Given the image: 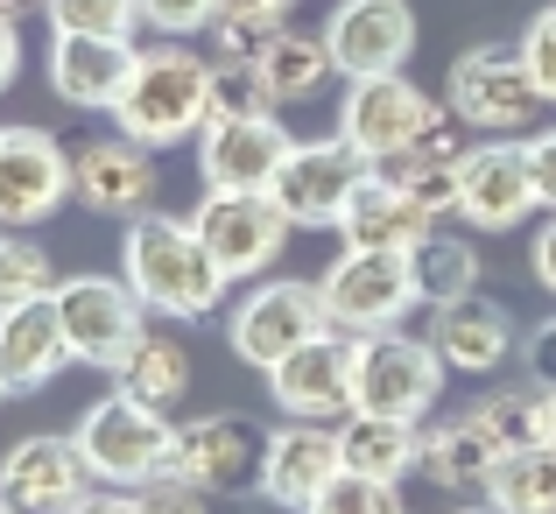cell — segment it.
I'll list each match as a JSON object with an SVG mask.
<instances>
[{
	"instance_id": "6da1fadb",
	"label": "cell",
	"mask_w": 556,
	"mask_h": 514,
	"mask_svg": "<svg viewBox=\"0 0 556 514\" xmlns=\"http://www.w3.org/2000/svg\"><path fill=\"white\" fill-rule=\"evenodd\" d=\"M121 275L135 283V297L149 303L155 317H169V325H204L232 289V275L218 268V254L204 247L198 218H169V212L127 218Z\"/></svg>"
},
{
	"instance_id": "7a4b0ae2",
	"label": "cell",
	"mask_w": 556,
	"mask_h": 514,
	"mask_svg": "<svg viewBox=\"0 0 556 514\" xmlns=\"http://www.w3.org/2000/svg\"><path fill=\"white\" fill-rule=\"evenodd\" d=\"M212 78H218V64L198 57L190 42H177V36L149 42V50L135 57V71H127V92H121V106H113V127L135 135V141H149V149L198 141L204 121H212Z\"/></svg>"
},
{
	"instance_id": "3957f363",
	"label": "cell",
	"mask_w": 556,
	"mask_h": 514,
	"mask_svg": "<svg viewBox=\"0 0 556 514\" xmlns=\"http://www.w3.org/2000/svg\"><path fill=\"white\" fill-rule=\"evenodd\" d=\"M71 437H78V451H85V465H92L99 487H121V493L155 487V479L169 473V459H177V423H169L163 409L121 394V388H113L106 402L85 409Z\"/></svg>"
},
{
	"instance_id": "277c9868",
	"label": "cell",
	"mask_w": 556,
	"mask_h": 514,
	"mask_svg": "<svg viewBox=\"0 0 556 514\" xmlns=\"http://www.w3.org/2000/svg\"><path fill=\"white\" fill-rule=\"evenodd\" d=\"M444 106L458 113L465 127H486V135H521V127L543 121V85H535L521 42L493 36V42H472V50L451 64L444 78Z\"/></svg>"
},
{
	"instance_id": "5b68a950",
	"label": "cell",
	"mask_w": 556,
	"mask_h": 514,
	"mask_svg": "<svg viewBox=\"0 0 556 514\" xmlns=\"http://www.w3.org/2000/svg\"><path fill=\"white\" fill-rule=\"evenodd\" d=\"M317 289H325V317L339 331H353V339L394 331L422 303L416 268H408V254H394V247H339V261L317 275Z\"/></svg>"
},
{
	"instance_id": "8992f818",
	"label": "cell",
	"mask_w": 556,
	"mask_h": 514,
	"mask_svg": "<svg viewBox=\"0 0 556 514\" xmlns=\"http://www.w3.org/2000/svg\"><path fill=\"white\" fill-rule=\"evenodd\" d=\"M317 331H331L325 289H317V283H296V275H261V283L232 303L226 339H232V352H240L247 366H261V374H268V366H282L296 346H311Z\"/></svg>"
},
{
	"instance_id": "52a82bcc",
	"label": "cell",
	"mask_w": 556,
	"mask_h": 514,
	"mask_svg": "<svg viewBox=\"0 0 556 514\" xmlns=\"http://www.w3.org/2000/svg\"><path fill=\"white\" fill-rule=\"evenodd\" d=\"M56 311H64L71 352L99 374H121V360L149 331V303L135 297L127 275H71V283H56Z\"/></svg>"
},
{
	"instance_id": "ba28073f",
	"label": "cell",
	"mask_w": 556,
	"mask_h": 514,
	"mask_svg": "<svg viewBox=\"0 0 556 514\" xmlns=\"http://www.w3.org/2000/svg\"><path fill=\"white\" fill-rule=\"evenodd\" d=\"M198 233L204 247L218 254V268L232 275V283H254V275H268L275 261H282L289 247V212L275 204V190H204L198 212Z\"/></svg>"
},
{
	"instance_id": "9c48e42d",
	"label": "cell",
	"mask_w": 556,
	"mask_h": 514,
	"mask_svg": "<svg viewBox=\"0 0 556 514\" xmlns=\"http://www.w3.org/2000/svg\"><path fill=\"white\" fill-rule=\"evenodd\" d=\"M268 394L282 416L311 423H345L359 409V339L353 331H317L311 346H296L282 366H268Z\"/></svg>"
},
{
	"instance_id": "30bf717a",
	"label": "cell",
	"mask_w": 556,
	"mask_h": 514,
	"mask_svg": "<svg viewBox=\"0 0 556 514\" xmlns=\"http://www.w3.org/2000/svg\"><path fill=\"white\" fill-rule=\"evenodd\" d=\"M543 212V190L529 170V135H486L472 141L458 176V218L472 233H515L521 218Z\"/></svg>"
},
{
	"instance_id": "8fae6325",
	"label": "cell",
	"mask_w": 556,
	"mask_h": 514,
	"mask_svg": "<svg viewBox=\"0 0 556 514\" xmlns=\"http://www.w3.org/2000/svg\"><path fill=\"white\" fill-rule=\"evenodd\" d=\"M444 374H451L444 352L430 339H408L402 325L359 339V409H374V416L422 423L437 409V394H444Z\"/></svg>"
},
{
	"instance_id": "7c38bea8",
	"label": "cell",
	"mask_w": 556,
	"mask_h": 514,
	"mask_svg": "<svg viewBox=\"0 0 556 514\" xmlns=\"http://www.w3.org/2000/svg\"><path fill=\"white\" fill-rule=\"evenodd\" d=\"M437 99L422 85H408L402 71H380V78H345V106H339V135L380 170L437 121Z\"/></svg>"
},
{
	"instance_id": "4fadbf2b",
	"label": "cell",
	"mask_w": 556,
	"mask_h": 514,
	"mask_svg": "<svg viewBox=\"0 0 556 514\" xmlns=\"http://www.w3.org/2000/svg\"><path fill=\"white\" fill-rule=\"evenodd\" d=\"M78 198L71 155L42 127H0V233H28Z\"/></svg>"
},
{
	"instance_id": "5bb4252c",
	"label": "cell",
	"mask_w": 556,
	"mask_h": 514,
	"mask_svg": "<svg viewBox=\"0 0 556 514\" xmlns=\"http://www.w3.org/2000/svg\"><path fill=\"white\" fill-rule=\"evenodd\" d=\"M367 176H374V163L345 135L296 141L289 163H282V176H275V204L289 212V226H339L345 204H353V190L367 184Z\"/></svg>"
},
{
	"instance_id": "9a60e30c",
	"label": "cell",
	"mask_w": 556,
	"mask_h": 514,
	"mask_svg": "<svg viewBox=\"0 0 556 514\" xmlns=\"http://www.w3.org/2000/svg\"><path fill=\"white\" fill-rule=\"evenodd\" d=\"M345 473V444L331 423L311 416H282V430H268L261 444V501L289 507V514H311V501Z\"/></svg>"
},
{
	"instance_id": "2e32d148",
	"label": "cell",
	"mask_w": 556,
	"mask_h": 514,
	"mask_svg": "<svg viewBox=\"0 0 556 514\" xmlns=\"http://www.w3.org/2000/svg\"><path fill=\"white\" fill-rule=\"evenodd\" d=\"M331 64L339 78H380V71H402L416 57V8L408 0H339L325 22Z\"/></svg>"
},
{
	"instance_id": "e0dca14e",
	"label": "cell",
	"mask_w": 556,
	"mask_h": 514,
	"mask_svg": "<svg viewBox=\"0 0 556 514\" xmlns=\"http://www.w3.org/2000/svg\"><path fill=\"white\" fill-rule=\"evenodd\" d=\"M0 493H8L22 514H71L92 493V465H85L78 437L36 430L0 459Z\"/></svg>"
},
{
	"instance_id": "ac0fdd59",
	"label": "cell",
	"mask_w": 556,
	"mask_h": 514,
	"mask_svg": "<svg viewBox=\"0 0 556 514\" xmlns=\"http://www.w3.org/2000/svg\"><path fill=\"white\" fill-rule=\"evenodd\" d=\"M289 127L275 113H254V121H212L198 135V176L204 190H275V176L289 163Z\"/></svg>"
},
{
	"instance_id": "d6986e66",
	"label": "cell",
	"mask_w": 556,
	"mask_h": 514,
	"mask_svg": "<svg viewBox=\"0 0 556 514\" xmlns=\"http://www.w3.org/2000/svg\"><path fill=\"white\" fill-rule=\"evenodd\" d=\"M78 176V204L99 218H141L155 204V149L135 135H99L71 155Z\"/></svg>"
},
{
	"instance_id": "ffe728a7",
	"label": "cell",
	"mask_w": 556,
	"mask_h": 514,
	"mask_svg": "<svg viewBox=\"0 0 556 514\" xmlns=\"http://www.w3.org/2000/svg\"><path fill=\"white\" fill-rule=\"evenodd\" d=\"M261 444L268 437H254L240 416H190V423H177L169 473L204 493H240V487H261Z\"/></svg>"
},
{
	"instance_id": "44dd1931",
	"label": "cell",
	"mask_w": 556,
	"mask_h": 514,
	"mask_svg": "<svg viewBox=\"0 0 556 514\" xmlns=\"http://www.w3.org/2000/svg\"><path fill=\"white\" fill-rule=\"evenodd\" d=\"M465 155H472V141H465V121H458V113H437V121L422 127V135L408 141L394 163H380V176H388V184H402L430 218H451V212H458Z\"/></svg>"
},
{
	"instance_id": "7402d4cb",
	"label": "cell",
	"mask_w": 556,
	"mask_h": 514,
	"mask_svg": "<svg viewBox=\"0 0 556 514\" xmlns=\"http://www.w3.org/2000/svg\"><path fill=\"white\" fill-rule=\"evenodd\" d=\"M135 42L113 36H56L50 42V92L78 113H113L127 92V71H135Z\"/></svg>"
},
{
	"instance_id": "603a6c76",
	"label": "cell",
	"mask_w": 556,
	"mask_h": 514,
	"mask_svg": "<svg viewBox=\"0 0 556 514\" xmlns=\"http://www.w3.org/2000/svg\"><path fill=\"white\" fill-rule=\"evenodd\" d=\"M64 360H78V352H71L56 297L22 303V311H0V380H8V394L50 388V380L64 374Z\"/></svg>"
},
{
	"instance_id": "cb8c5ba5",
	"label": "cell",
	"mask_w": 556,
	"mask_h": 514,
	"mask_svg": "<svg viewBox=\"0 0 556 514\" xmlns=\"http://www.w3.org/2000/svg\"><path fill=\"white\" fill-rule=\"evenodd\" d=\"M422 339L444 352L451 374H493V366L515 360V317L486 297H458V303H437Z\"/></svg>"
},
{
	"instance_id": "d4e9b609",
	"label": "cell",
	"mask_w": 556,
	"mask_h": 514,
	"mask_svg": "<svg viewBox=\"0 0 556 514\" xmlns=\"http://www.w3.org/2000/svg\"><path fill=\"white\" fill-rule=\"evenodd\" d=\"M493 465H501V437L486 430V416H451V423H430L422 430V465L416 473L430 479L437 493H486Z\"/></svg>"
},
{
	"instance_id": "484cf974",
	"label": "cell",
	"mask_w": 556,
	"mask_h": 514,
	"mask_svg": "<svg viewBox=\"0 0 556 514\" xmlns=\"http://www.w3.org/2000/svg\"><path fill=\"white\" fill-rule=\"evenodd\" d=\"M339 233H345V247H394V254H416V247L437 233V218L422 212V204L408 198L402 184H388V176L374 170L367 184L353 190V204H345Z\"/></svg>"
},
{
	"instance_id": "4316f807",
	"label": "cell",
	"mask_w": 556,
	"mask_h": 514,
	"mask_svg": "<svg viewBox=\"0 0 556 514\" xmlns=\"http://www.w3.org/2000/svg\"><path fill=\"white\" fill-rule=\"evenodd\" d=\"M339 444H345V465H353V473H374V479H394V487H402L422 465V423L353 409V416L339 423Z\"/></svg>"
},
{
	"instance_id": "83f0119b",
	"label": "cell",
	"mask_w": 556,
	"mask_h": 514,
	"mask_svg": "<svg viewBox=\"0 0 556 514\" xmlns=\"http://www.w3.org/2000/svg\"><path fill=\"white\" fill-rule=\"evenodd\" d=\"M261 78H268L275 106H303V99H317L331 78H339V64H331V42H325V36L282 28V36L261 50Z\"/></svg>"
},
{
	"instance_id": "f1b7e54d",
	"label": "cell",
	"mask_w": 556,
	"mask_h": 514,
	"mask_svg": "<svg viewBox=\"0 0 556 514\" xmlns=\"http://www.w3.org/2000/svg\"><path fill=\"white\" fill-rule=\"evenodd\" d=\"M121 394H135V402L149 409H177L184 388H190V352L169 339V331H141V346L121 360Z\"/></svg>"
},
{
	"instance_id": "f546056e",
	"label": "cell",
	"mask_w": 556,
	"mask_h": 514,
	"mask_svg": "<svg viewBox=\"0 0 556 514\" xmlns=\"http://www.w3.org/2000/svg\"><path fill=\"white\" fill-rule=\"evenodd\" d=\"M486 501L501 514H556V451L549 444L501 451V465L486 479Z\"/></svg>"
},
{
	"instance_id": "4dcf8cb0",
	"label": "cell",
	"mask_w": 556,
	"mask_h": 514,
	"mask_svg": "<svg viewBox=\"0 0 556 514\" xmlns=\"http://www.w3.org/2000/svg\"><path fill=\"white\" fill-rule=\"evenodd\" d=\"M408 268H416V297L437 311V303H458V297H472V289H479V247L437 226L430 240L408 254Z\"/></svg>"
},
{
	"instance_id": "1f68e13d",
	"label": "cell",
	"mask_w": 556,
	"mask_h": 514,
	"mask_svg": "<svg viewBox=\"0 0 556 514\" xmlns=\"http://www.w3.org/2000/svg\"><path fill=\"white\" fill-rule=\"evenodd\" d=\"M56 297V261L50 247L22 240V233H0V311H22V303Z\"/></svg>"
},
{
	"instance_id": "d6a6232c",
	"label": "cell",
	"mask_w": 556,
	"mask_h": 514,
	"mask_svg": "<svg viewBox=\"0 0 556 514\" xmlns=\"http://www.w3.org/2000/svg\"><path fill=\"white\" fill-rule=\"evenodd\" d=\"M50 28L56 36H113V42H135L141 22V0H50Z\"/></svg>"
},
{
	"instance_id": "836d02e7",
	"label": "cell",
	"mask_w": 556,
	"mask_h": 514,
	"mask_svg": "<svg viewBox=\"0 0 556 514\" xmlns=\"http://www.w3.org/2000/svg\"><path fill=\"white\" fill-rule=\"evenodd\" d=\"M311 514H402V487H394V479H374V473H353V465H345V473L311 501Z\"/></svg>"
},
{
	"instance_id": "e575fe53",
	"label": "cell",
	"mask_w": 556,
	"mask_h": 514,
	"mask_svg": "<svg viewBox=\"0 0 556 514\" xmlns=\"http://www.w3.org/2000/svg\"><path fill=\"white\" fill-rule=\"evenodd\" d=\"M254 113H275V92L261 78V64H218L212 78V121H254ZM204 121V127H212Z\"/></svg>"
},
{
	"instance_id": "d590c367",
	"label": "cell",
	"mask_w": 556,
	"mask_h": 514,
	"mask_svg": "<svg viewBox=\"0 0 556 514\" xmlns=\"http://www.w3.org/2000/svg\"><path fill=\"white\" fill-rule=\"evenodd\" d=\"M479 416H486V430L501 437V451H515V444H543V388L535 394H486L479 402Z\"/></svg>"
},
{
	"instance_id": "8d00e7d4",
	"label": "cell",
	"mask_w": 556,
	"mask_h": 514,
	"mask_svg": "<svg viewBox=\"0 0 556 514\" xmlns=\"http://www.w3.org/2000/svg\"><path fill=\"white\" fill-rule=\"evenodd\" d=\"M141 22H149L155 36L190 42V36H204V28L218 22V0H141Z\"/></svg>"
},
{
	"instance_id": "74e56055",
	"label": "cell",
	"mask_w": 556,
	"mask_h": 514,
	"mask_svg": "<svg viewBox=\"0 0 556 514\" xmlns=\"http://www.w3.org/2000/svg\"><path fill=\"white\" fill-rule=\"evenodd\" d=\"M135 514H212V493L190 487V479H177V473H163L155 487L135 493Z\"/></svg>"
},
{
	"instance_id": "f35d334b",
	"label": "cell",
	"mask_w": 556,
	"mask_h": 514,
	"mask_svg": "<svg viewBox=\"0 0 556 514\" xmlns=\"http://www.w3.org/2000/svg\"><path fill=\"white\" fill-rule=\"evenodd\" d=\"M521 57H529L535 85H543V99L556 106V8H543L529 28H521Z\"/></svg>"
},
{
	"instance_id": "ab89813d",
	"label": "cell",
	"mask_w": 556,
	"mask_h": 514,
	"mask_svg": "<svg viewBox=\"0 0 556 514\" xmlns=\"http://www.w3.org/2000/svg\"><path fill=\"white\" fill-rule=\"evenodd\" d=\"M521 366H529V380H535L543 394L556 388V311L529 331V339H521Z\"/></svg>"
},
{
	"instance_id": "60d3db41",
	"label": "cell",
	"mask_w": 556,
	"mask_h": 514,
	"mask_svg": "<svg viewBox=\"0 0 556 514\" xmlns=\"http://www.w3.org/2000/svg\"><path fill=\"white\" fill-rule=\"evenodd\" d=\"M296 0H218V22H247V28H289L282 14Z\"/></svg>"
},
{
	"instance_id": "b9f144b4",
	"label": "cell",
	"mask_w": 556,
	"mask_h": 514,
	"mask_svg": "<svg viewBox=\"0 0 556 514\" xmlns=\"http://www.w3.org/2000/svg\"><path fill=\"white\" fill-rule=\"evenodd\" d=\"M529 170H535V190H543V212H556V127L529 135Z\"/></svg>"
},
{
	"instance_id": "7bdbcfd3",
	"label": "cell",
	"mask_w": 556,
	"mask_h": 514,
	"mask_svg": "<svg viewBox=\"0 0 556 514\" xmlns=\"http://www.w3.org/2000/svg\"><path fill=\"white\" fill-rule=\"evenodd\" d=\"M529 268H535V283H543V297H556V212L535 226V240H529Z\"/></svg>"
},
{
	"instance_id": "ee69618b",
	"label": "cell",
	"mask_w": 556,
	"mask_h": 514,
	"mask_svg": "<svg viewBox=\"0 0 556 514\" xmlns=\"http://www.w3.org/2000/svg\"><path fill=\"white\" fill-rule=\"evenodd\" d=\"M14 71H22V22H8V14H0V92L14 85Z\"/></svg>"
},
{
	"instance_id": "f6af8a7d",
	"label": "cell",
	"mask_w": 556,
	"mask_h": 514,
	"mask_svg": "<svg viewBox=\"0 0 556 514\" xmlns=\"http://www.w3.org/2000/svg\"><path fill=\"white\" fill-rule=\"evenodd\" d=\"M71 514H135V493H121V487H106V493H85Z\"/></svg>"
},
{
	"instance_id": "bcb514c9",
	"label": "cell",
	"mask_w": 556,
	"mask_h": 514,
	"mask_svg": "<svg viewBox=\"0 0 556 514\" xmlns=\"http://www.w3.org/2000/svg\"><path fill=\"white\" fill-rule=\"evenodd\" d=\"M0 14H8V22H22V14H50V0H0Z\"/></svg>"
},
{
	"instance_id": "7dc6e473",
	"label": "cell",
	"mask_w": 556,
	"mask_h": 514,
	"mask_svg": "<svg viewBox=\"0 0 556 514\" xmlns=\"http://www.w3.org/2000/svg\"><path fill=\"white\" fill-rule=\"evenodd\" d=\"M543 444H549V451H556V388H549V394H543Z\"/></svg>"
},
{
	"instance_id": "c3c4849f",
	"label": "cell",
	"mask_w": 556,
	"mask_h": 514,
	"mask_svg": "<svg viewBox=\"0 0 556 514\" xmlns=\"http://www.w3.org/2000/svg\"><path fill=\"white\" fill-rule=\"evenodd\" d=\"M451 514H501V507H493V501H458Z\"/></svg>"
},
{
	"instance_id": "681fc988",
	"label": "cell",
	"mask_w": 556,
	"mask_h": 514,
	"mask_svg": "<svg viewBox=\"0 0 556 514\" xmlns=\"http://www.w3.org/2000/svg\"><path fill=\"white\" fill-rule=\"evenodd\" d=\"M0 514H22V507H14V501H8V493H0Z\"/></svg>"
},
{
	"instance_id": "f907efd6",
	"label": "cell",
	"mask_w": 556,
	"mask_h": 514,
	"mask_svg": "<svg viewBox=\"0 0 556 514\" xmlns=\"http://www.w3.org/2000/svg\"><path fill=\"white\" fill-rule=\"evenodd\" d=\"M0 394H8V380H0Z\"/></svg>"
}]
</instances>
